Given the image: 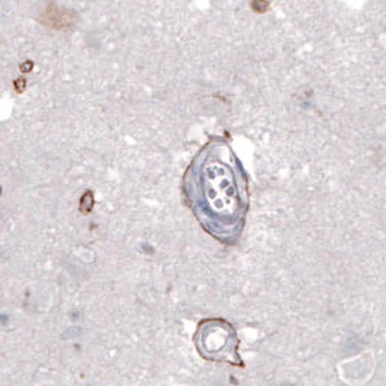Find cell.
<instances>
[{"label":"cell","mask_w":386,"mask_h":386,"mask_svg":"<svg viewBox=\"0 0 386 386\" xmlns=\"http://www.w3.org/2000/svg\"><path fill=\"white\" fill-rule=\"evenodd\" d=\"M270 2L269 0H251V9L255 13H264L266 10L269 9Z\"/></svg>","instance_id":"1"}]
</instances>
